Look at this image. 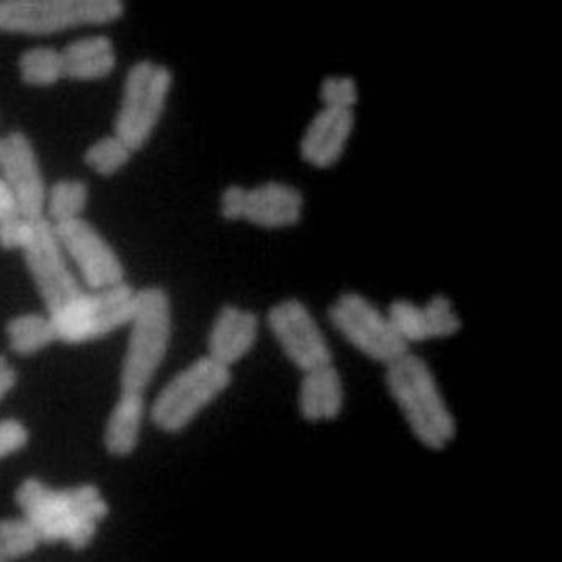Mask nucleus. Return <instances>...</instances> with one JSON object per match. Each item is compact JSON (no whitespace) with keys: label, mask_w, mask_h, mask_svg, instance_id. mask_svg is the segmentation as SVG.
Listing matches in <instances>:
<instances>
[{"label":"nucleus","mask_w":562,"mask_h":562,"mask_svg":"<svg viewBox=\"0 0 562 562\" xmlns=\"http://www.w3.org/2000/svg\"><path fill=\"white\" fill-rule=\"evenodd\" d=\"M15 503L43 544H66L72 551L89 548L111 515L109 499L95 484L55 488L31 476L16 487Z\"/></svg>","instance_id":"obj_1"},{"label":"nucleus","mask_w":562,"mask_h":562,"mask_svg":"<svg viewBox=\"0 0 562 562\" xmlns=\"http://www.w3.org/2000/svg\"><path fill=\"white\" fill-rule=\"evenodd\" d=\"M386 367L387 390L413 436L426 449L446 450L457 437V419L440 392L431 367L411 350Z\"/></svg>","instance_id":"obj_2"},{"label":"nucleus","mask_w":562,"mask_h":562,"mask_svg":"<svg viewBox=\"0 0 562 562\" xmlns=\"http://www.w3.org/2000/svg\"><path fill=\"white\" fill-rule=\"evenodd\" d=\"M172 331L173 312L169 291L159 284L137 290L130 338L121 363L120 392L145 395L168 357Z\"/></svg>","instance_id":"obj_3"},{"label":"nucleus","mask_w":562,"mask_h":562,"mask_svg":"<svg viewBox=\"0 0 562 562\" xmlns=\"http://www.w3.org/2000/svg\"><path fill=\"white\" fill-rule=\"evenodd\" d=\"M120 0H0V33L48 37L120 22Z\"/></svg>","instance_id":"obj_4"},{"label":"nucleus","mask_w":562,"mask_h":562,"mask_svg":"<svg viewBox=\"0 0 562 562\" xmlns=\"http://www.w3.org/2000/svg\"><path fill=\"white\" fill-rule=\"evenodd\" d=\"M173 72L159 61L138 60L130 66L123 82L113 134L138 153L150 144L168 109Z\"/></svg>","instance_id":"obj_5"},{"label":"nucleus","mask_w":562,"mask_h":562,"mask_svg":"<svg viewBox=\"0 0 562 562\" xmlns=\"http://www.w3.org/2000/svg\"><path fill=\"white\" fill-rule=\"evenodd\" d=\"M232 370L203 356L180 370L153 401L150 419L158 431L179 434L231 387Z\"/></svg>","instance_id":"obj_6"},{"label":"nucleus","mask_w":562,"mask_h":562,"mask_svg":"<svg viewBox=\"0 0 562 562\" xmlns=\"http://www.w3.org/2000/svg\"><path fill=\"white\" fill-rule=\"evenodd\" d=\"M137 290L123 283L109 290H87L78 300L50 315L58 342L82 346L100 341L130 326Z\"/></svg>","instance_id":"obj_7"},{"label":"nucleus","mask_w":562,"mask_h":562,"mask_svg":"<svg viewBox=\"0 0 562 562\" xmlns=\"http://www.w3.org/2000/svg\"><path fill=\"white\" fill-rule=\"evenodd\" d=\"M328 315L347 341L374 362L387 366L408 350L387 312L371 303L366 294L357 291L339 294L329 305Z\"/></svg>","instance_id":"obj_8"},{"label":"nucleus","mask_w":562,"mask_h":562,"mask_svg":"<svg viewBox=\"0 0 562 562\" xmlns=\"http://www.w3.org/2000/svg\"><path fill=\"white\" fill-rule=\"evenodd\" d=\"M304 195L297 187L281 180H266L248 187L231 183L218 200L225 221H246L266 231H281L300 224L304 214Z\"/></svg>","instance_id":"obj_9"},{"label":"nucleus","mask_w":562,"mask_h":562,"mask_svg":"<svg viewBox=\"0 0 562 562\" xmlns=\"http://www.w3.org/2000/svg\"><path fill=\"white\" fill-rule=\"evenodd\" d=\"M24 263L48 315L57 314L87 290L72 272L54 225L37 221L36 235L23 251Z\"/></svg>","instance_id":"obj_10"},{"label":"nucleus","mask_w":562,"mask_h":562,"mask_svg":"<svg viewBox=\"0 0 562 562\" xmlns=\"http://www.w3.org/2000/svg\"><path fill=\"white\" fill-rule=\"evenodd\" d=\"M54 232L65 255L78 269L86 288L109 290L126 283L123 260L95 225L81 217L54 225Z\"/></svg>","instance_id":"obj_11"},{"label":"nucleus","mask_w":562,"mask_h":562,"mask_svg":"<svg viewBox=\"0 0 562 562\" xmlns=\"http://www.w3.org/2000/svg\"><path fill=\"white\" fill-rule=\"evenodd\" d=\"M267 325L286 359L301 371L333 363V350L311 308L286 297L267 312Z\"/></svg>","instance_id":"obj_12"},{"label":"nucleus","mask_w":562,"mask_h":562,"mask_svg":"<svg viewBox=\"0 0 562 562\" xmlns=\"http://www.w3.org/2000/svg\"><path fill=\"white\" fill-rule=\"evenodd\" d=\"M0 177L19 201L23 216L45 217L48 187L36 147L23 131L13 130L0 135Z\"/></svg>","instance_id":"obj_13"},{"label":"nucleus","mask_w":562,"mask_h":562,"mask_svg":"<svg viewBox=\"0 0 562 562\" xmlns=\"http://www.w3.org/2000/svg\"><path fill=\"white\" fill-rule=\"evenodd\" d=\"M387 315L408 346L411 342L447 338L460 331L463 326L452 300L442 293L434 294L426 304L397 297L387 307Z\"/></svg>","instance_id":"obj_14"},{"label":"nucleus","mask_w":562,"mask_h":562,"mask_svg":"<svg viewBox=\"0 0 562 562\" xmlns=\"http://www.w3.org/2000/svg\"><path fill=\"white\" fill-rule=\"evenodd\" d=\"M356 126V111L346 106L324 105L315 111L301 135L300 153L317 168L335 165Z\"/></svg>","instance_id":"obj_15"},{"label":"nucleus","mask_w":562,"mask_h":562,"mask_svg":"<svg viewBox=\"0 0 562 562\" xmlns=\"http://www.w3.org/2000/svg\"><path fill=\"white\" fill-rule=\"evenodd\" d=\"M259 325L258 314L251 308L222 305L207 333V356L222 366L234 367L255 349Z\"/></svg>","instance_id":"obj_16"},{"label":"nucleus","mask_w":562,"mask_h":562,"mask_svg":"<svg viewBox=\"0 0 562 562\" xmlns=\"http://www.w3.org/2000/svg\"><path fill=\"white\" fill-rule=\"evenodd\" d=\"M65 79L75 82H97L110 78L117 68V52L111 37L90 34L78 37L61 48Z\"/></svg>","instance_id":"obj_17"},{"label":"nucleus","mask_w":562,"mask_h":562,"mask_svg":"<svg viewBox=\"0 0 562 562\" xmlns=\"http://www.w3.org/2000/svg\"><path fill=\"white\" fill-rule=\"evenodd\" d=\"M345 408V384L333 363L304 371L300 413L308 423L335 422Z\"/></svg>","instance_id":"obj_18"},{"label":"nucleus","mask_w":562,"mask_h":562,"mask_svg":"<svg viewBox=\"0 0 562 562\" xmlns=\"http://www.w3.org/2000/svg\"><path fill=\"white\" fill-rule=\"evenodd\" d=\"M145 413L147 401L144 394L120 392L103 429V447L110 457L127 458L137 450Z\"/></svg>","instance_id":"obj_19"},{"label":"nucleus","mask_w":562,"mask_h":562,"mask_svg":"<svg viewBox=\"0 0 562 562\" xmlns=\"http://www.w3.org/2000/svg\"><path fill=\"white\" fill-rule=\"evenodd\" d=\"M5 336L9 349L19 357L36 356L58 342L57 329L47 312H27L10 318Z\"/></svg>","instance_id":"obj_20"},{"label":"nucleus","mask_w":562,"mask_h":562,"mask_svg":"<svg viewBox=\"0 0 562 562\" xmlns=\"http://www.w3.org/2000/svg\"><path fill=\"white\" fill-rule=\"evenodd\" d=\"M90 187L82 179H58L47 189L45 218L52 225L65 224L85 216L89 206Z\"/></svg>","instance_id":"obj_21"},{"label":"nucleus","mask_w":562,"mask_h":562,"mask_svg":"<svg viewBox=\"0 0 562 562\" xmlns=\"http://www.w3.org/2000/svg\"><path fill=\"white\" fill-rule=\"evenodd\" d=\"M19 76L24 86L33 89H48L65 79L61 50L50 45L26 48L19 57Z\"/></svg>","instance_id":"obj_22"},{"label":"nucleus","mask_w":562,"mask_h":562,"mask_svg":"<svg viewBox=\"0 0 562 562\" xmlns=\"http://www.w3.org/2000/svg\"><path fill=\"white\" fill-rule=\"evenodd\" d=\"M134 155L135 151L126 142L121 140L116 134H110L90 144L82 155V161L89 171L109 179L124 171L131 165Z\"/></svg>","instance_id":"obj_23"},{"label":"nucleus","mask_w":562,"mask_h":562,"mask_svg":"<svg viewBox=\"0 0 562 562\" xmlns=\"http://www.w3.org/2000/svg\"><path fill=\"white\" fill-rule=\"evenodd\" d=\"M43 544L40 533L23 518L0 519V562L22 560Z\"/></svg>","instance_id":"obj_24"},{"label":"nucleus","mask_w":562,"mask_h":562,"mask_svg":"<svg viewBox=\"0 0 562 562\" xmlns=\"http://www.w3.org/2000/svg\"><path fill=\"white\" fill-rule=\"evenodd\" d=\"M324 105L353 109L359 100V82L350 75H328L321 82Z\"/></svg>","instance_id":"obj_25"},{"label":"nucleus","mask_w":562,"mask_h":562,"mask_svg":"<svg viewBox=\"0 0 562 562\" xmlns=\"http://www.w3.org/2000/svg\"><path fill=\"white\" fill-rule=\"evenodd\" d=\"M37 221L23 214L0 222V248L3 251H24L36 235Z\"/></svg>","instance_id":"obj_26"},{"label":"nucleus","mask_w":562,"mask_h":562,"mask_svg":"<svg viewBox=\"0 0 562 562\" xmlns=\"http://www.w3.org/2000/svg\"><path fill=\"white\" fill-rule=\"evenodd\" d=\"M31 434L23 422L15 418L2 419L0 422V460L22 452L30 443Z\"/></svg>","instance_id":"obj_27"},{"label":"nucleus","mask_w":562,"mask_h":562,"mask_svg":"<svg viewBox=\"0 0 562 562\" xmlns=\"http://www.w3.org/2000/svg\"><path fill=\"white\" fill-rule=\"evenodd\" d=\"M19 383V371L5 356H0V402L7 397Z\"/></svg>","instance_id":"obj_28"},{"label":"nucleus","mask_w":562,"mask_h":562,"mask_svg":"<svg viewBox=\"0 0 562 562\" xmlns=\"http://www.w3.org/2000/svg\"><path fill=\"white\" fill-rule=\"evenodd\" d=\"M0 222H2V216H0Z\"/></svg>","instance_id":"obj_29"}]
</instances>
